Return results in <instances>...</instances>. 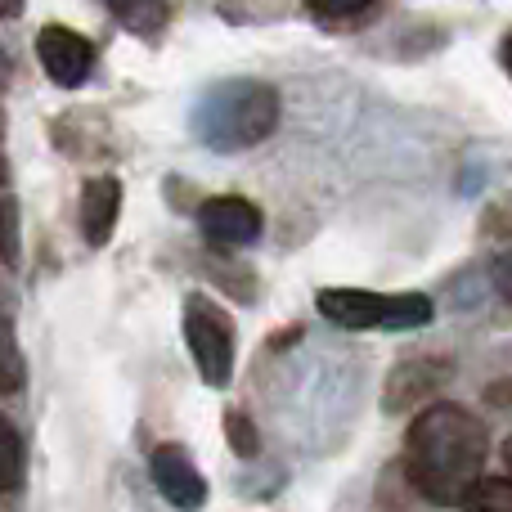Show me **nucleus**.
I'll list each match as a JSON object with an SVG mask.
<instances>
[{"mask_svg": "<svg viewBox=\"0 0 512 512\" xmlns=\"http://www.w3.org/2000/svg\"><path fill=\"white\" fill-rule=\"evenodd\" d=\"M504 463H508V472H512V441L504 445Z\"/></svg>", "mask_w": 512, "mask_h": 512, "instance_id": "obj_20", "label": "nucleus"}, {"mask_svg": "<svg viewBox=\"0 0 512 512\" xmlns=\"http://www.w3.org/2000/svg\"><path fill=\"white\" fill-rule=\"evenodd\" d=\"M5 81H9V54L0 50V86H5Z\"/></svg>", "mask_w": 512, "mask_h": 512, "instance_id": "obj_18", "label": "nucleus"}, {"mask_svg": "<svg viewBox=\"0 0 512 512\" xmlns=\"http://www.w3.org/2000/svg\"><path fill=\"white\" fill-rule=\"evenodd\" d=\"M445 364H432V360H414V364H400L396 373H391V382H387V409L391 414H400V409H414V405H423L427 396H432V387L445 378Z\"/></svg>", "mask_w": 512, "mask_h": 512, "instance_id": "obj_9", "label": "nucleus"}, {"mask_svg": "<svg viewBox=\"0 0 512 512\" xmlns=\"http://www.w3.org/2000/svg\"><path fill=\"white\" fill-rule=\"evenodd\" d=\"M319 315L333 319L337 328H423L432 324V297L423 292H396V297H382V292H364V288H324L319 292Z\"/></svg>", "mask_w": 512, "mask_h": 512, "instance_id": "obj_3", "label": "nucleus"}, {"mask_svg": "<svg viewBox=\"0 0 512 512\" xmlns=\"http://www.w3.org/2000/svg\"><path fill=\"white\" fill-rule=\"evenodd\" d=\"M490 279H495V288L512 301V252H508V256H499V261L490 265Z\"/></svg>", "mask_w": 512, "mask_h": 512, "instance_id": "obj_16", "label": "nucleus"}, {"mask_svg": "<svg viewBox=\"0 0 512 512\" xmlns=\"http://www.w3.org/2000/svg\"><path fill=\"white\" fill-rule=\"evenodd\" d=\"M117 216H122V180L117 176H95L81 189V234H86L90 248H104L117 230Z\"/></svg>", "mask_w": 512, "mask_h": 512, "instance_id": "obj_8", "label": "nucleus"}, {"mask_svg": "<svg viewBox=\"0 0 512 512\" xmlns=\"http://www.w3.org/2000/svg\"><path fill=\"white\" fill-rule=\"evenodd\" d=\"M315 14H328V18H346V14H360V9H369L373 0H306Z\"/></svg>", "mask_w": 512, "mask_h": 512, "instance_id": "obj_15", "label": "nucleus"}, {"mask_svg": "<svg viewBox=\"0 0 512 512\" xmlns=\"http://www.w3.org/2000/svg\"><path fill=\"white\" fill-rule=\"evenodd\" d=\"M279 113V95L265 81H221L194 104V140L216 153L252 149L274 135Z\"/></svg>", "mask_w": 512, "mask_h": 512, "instance_id": "obj_2", "label": "nucleus"}, {"mask_svg": "<svg viewBox=\"0 0 512 512\" xmlns=\"http://www.w3.org/2000/svg\"><path fill=\"white\" fill-rule=\"evenodd\" d=\"M198 225L212 243H225V248H248V243L261 239L265 221H261V207L248 203V198H207L198 207Z\"/></svg>", "mask_w": 512, "mask_h": 512, "instance_id": "obj_6", "label": "nucleus"}, {"mask_svg": "<svg viewBox=\"0 0 512 512\" xmlns=\"http://www.w3.org/2000/svg\"><path fill=\"white\" fill-rule=\"evenodd\" d=\"M504 68H508V77H512V36L504 41Z\"/></svg>", "mask_w": 512, "mask_h": 512, "instance_id": "obj_19", "label": "nucleus"}, {"mask_svg": "<svg viewBox=\"0 0 512 512\" xmlns=\"http://www.w3.org/2000/svg\"><path fill=\"white\" fill-rule=\"evenodd\" d=\"M23 481V436L14 432L9 418H0V495Z\"/></svg>", "mask_w": 512, "mask_h": 512, "instance_id": "obj_12", "label": "nucleus"}, {"mask_svg": "<svg viewBox=\"0 0 512 512\" xmlns=\"http://www.w3.org/2000/svg\"><path fill=\"white\" fill-rule=\"evenodd\" d=\"M27 382V360L23 346H18V333L5 315H0V396H14L18 387Z\"/></svg>", "mask_w": 512, "mask_h": 512, "instance_id": "obj_10", "label": "nucleus"}, {"mask_svg": "<svg viewBox=\"0 0 512 512\" xmlns=\"http://www.w3.org/2000/svg\"><path fill=\"white\" fill-rule=\"evenodd\" d=\"M23 9V0H0V18H14Z\"/></svg>", "mask_w": 512, "mask_h": 512, "instance_id": "obj_17", "label": "nucleus"}, {"mask_svg": "<svg viewBox=\"0 0 512 512\" xmlns=\"http://www.w3.org/2000/svg\"><path fill=\"white\" fill-rule=\"evenodd\" d=\"M36 59H41L45 77H50L54 86L72 90L90 77V68H95V45H90L81 32H72V27L50 23V27H41V36H36Z\"/></svg>", "mask_w": 512, "mask_h": 512, "instance_id": "obj_5", "label": "nucleus"}, {"mask_svg": "<svg viewBox=\"0 0 512 512\" xmlns=\"http://www.w3.org/2000/svg\"><path fill=\"white\" fill-rule=\"evenodd\" d=\"M108 9H113L117 18H122V27H131V32H158L162 18H167V0H104Z\"/></svg>", "mask_w": 512, "mask_h": 512, "instance_id": "obj_11", "label": "nucleus"}, {"mask_svg": "<svg viewBox=\"0 0 512 512\" xmlns=\"http://www.w3.org/2000/svg\"><path fill=\"white\" fill-rule=\"evenodd\" d=\"M153 481H158L162 499L176 508H198L207 499V481L203 472H198V463L189 459L180 445H162L158 454H153Z\"/></svg>", "mask_w": 512, "mask_h": 512, "instance_id": "obj_7", "label": "nucleus"}, {"mask_svg": "<svg viewBox=\"0 0 512 512\" xmlns=\"http://www.w3.org/2000/svg\"><path fill=\"white\" fill-rule=\"evenodd\" d=\"M468 508L512 512V477H481V481H477V490L468 495Z\"/></svg>", "mask_w": 512, "mask_h": 512, "instance_id": "obj_13", "label": "nucleus"}, {"mask_svg": "<svg viewBox=\"0 0 512 512\" xmlns=\"http://www.w3.org/2000/svg\"><path fill=\"white\" fill-rule=\"evenodd\" d=\"M490 459V432L463 405H427L405 432V472L432 504H468Z\"/></svg>", "mask_w": 512, "mask_h": 512, "instance_id": "obj_1", "label": "nucleus"}, {"mask_svg": "<svg viewBox=\"0 0 512 512\" xmlns=\"http://www.w3.org/2000/svg\"><path fill=\"white\" fill-rule=\"evenodd\" d=\"M225 436H230V450L243 454V459H256V450H261V436H256L252 418H243L239 409L225 414Z\"/></svg>", "mask_w": 512, "mask_h": 512, "instance_id": "obj_14", "label": "nucleus"}, {"mask_svg": "<svg viewBox=\"0 0 512 512\" xmlns=\"http://www.w3.org/2000/svg\"><path fill=\"white\" fill-rule=\"evenodd\" d=\"M185 342L198 364V378L207 387H230L234 378V319L216 301L189 297L185 301Z\"/></svg>", "mask_w": 512, "mask_h": 512, "instance_id": "obj_4", "label": "nucleus"}]
</instances>
